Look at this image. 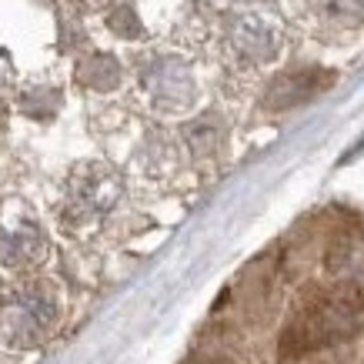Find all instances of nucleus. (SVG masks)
<instances>
[{
  "mask_svg": "<svg viewBox=\"0 0 364 364\" xmlns=\"http://www.w3.org/2000/svg\"><path fill=\"white\" fill-rule=\"evenodd\" d=\"M54 318H57V304L50 294L37 291V287L14 291L11 298L0 304V341L14 344V348L37 344L50 331Z\"/></svg>",
  "mask_w": 364,
  "mask_h": 364,
  "instance_id": "1",
  "label": "nucleus"
},
{
  "mask_svg": "<svg viewBox=\"0 0 364 364\" xmlns=\"http://www.w3.org/2000/svg\"><path fill=\"white\" fill-rule=\"evenodd\" d=\"M234 37H237V47H241L247 57H254V60H267V57L274 54V33H267L264 27L257 21H251V17L237 23Z\"/></svg>",
  "mask_w": 364,
  "mask_h": 364,
  "instance_id": "2",
  "label": "nucleus"
},
{
  "mask_svg": "<svg viewBox=\"0 0 364 364\" xmlns=\"http://www.w3.org/2000/svg\"><path fill=\"white\" fill-rule=\"evenodd\" d=\"M87 67L90 70L80 74L87 84H94V87H114L117 84V64H114L111 57H94Z\"/></svg>",
  "mask_w": 364,
  "mask_h": 364,
  "instance_id": "3",
  "label": "nucleus"
}]
</instances>
